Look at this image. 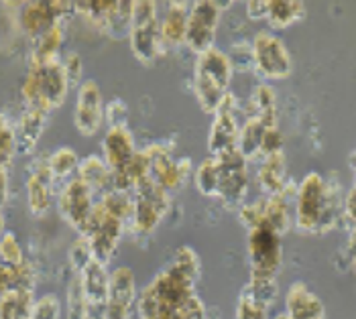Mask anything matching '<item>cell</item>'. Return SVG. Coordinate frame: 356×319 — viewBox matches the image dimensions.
<instances>
[{"mask_svg":"<svg viewBox=\"0 0 356 319\" xmlns=\"http://www.w3.org/2000/svg\"><path fill=\"white\" fill-rule=\"evenodd\" d=\"M202 263L192 246L175 248L171 261L147 283L137 299L138 319H208L195 291Z\"/></svg>","mask_w":356,"mask_h":319,"instance_id":"6da1fadb","label":"cell"},{"mask_svg":"<svg viewBox=\"0 0 356 319\" xmlns=\"http://www.w3.org/2000/svg\"><path fill=\"white\" fill-rule=\"evenodd\" d=\"M293 202V226L305 236L328 234L342 220L344 199L338 183H332L322 173H307L298 183Z\"/></svg>","mask_w":356,"mask_h":319,"instance_id":"7a4b0ae2","label":"cell"},{"mask_svg":"<svg viewBox=\"0 0 356 319\" xmlns=\"http://www.w3.org/2000/svg\"><path fill=\"white\" fill-rule=\"evenodd\" d=\"M232 63L218 47L195 55L193 63V96L206 114H214L222 100L230 94Z\"/></svg>","mask_w":356,"mask_h":319,"instance_id":"3957f363","label":"cell"},{"mask_svg":"<svg viewBox=\"0 0 356 319\" xmlns=\"http://www.w3.org/2000/svg\"><path fill=\"white\" fill-rule=\"evenodd\" d=\"M70 88L72 85L59 61L29 63L27 74L21 83V98L27 108L51 114L65 102Z\"/></svg>","mask_w":356,"mask_h":319,"instance_id":"277c9868","label":"cell"},{"mask_svg":"<svg viewBox=\"0 0 356 319\" xmlns=\"http://www.w3.org/2000/svg\"><path fill=\"white\" fill-rule=\"evenodd\" d=\"M129 45L143 65H153L165 54L159 33V8L155 0H135Z\"/></svg>","mask_w":356,"mask_h":319,"instance_id":"5b68a950","label":"cell"},{"mask_svg":"<svg viewBox=\"0 0 356 319\" xmlns=\"http://www.w3.org/2000/svg\"><path fill=\"white\" fill-rule=\"evenodd\" d=\"M169 208L171 193L147 179L133 191V218L129 222V230L137 240L151 238L169 213Z\"/></svg>","mask_w":356,"mask_h":319,"instance_id":"8992f818","label":"cell"},{"mask_svg":"<svg viewBox=\"0 0 356 319\" xmlns=\"http://www.w3.org/2000/svg\"><path fill=\"white\" fill-rule=\"evenodd\" d=\"M149 161V181L167 193L179 191L193 175L190 157H175L165 142H151L143 149Z\"/></svg>","mask_w":356,"mask_h":319,"instance_id":"52a82bcc","label":"cell"},{"mask_svg":"<svg viewBox=\"0 0 356 319\" xmlns=\"http://www.w3.org/2000/svg\"><path fill=\"white\" fill-rule=\"evenodd\" d=\"M135 2L127 0H86L74 2V10L83 19L110 37H129L131 21H133Z\"/></svg>","mask_w":356,"mask_h":319,"instance_id":"ba28073f","label":"cell"},{"mask_svg":"<svg viewBox=\"0 0 356 319\" xmlns=\"http://www.w3.org/2000/svg\"><path fill=\"white\" fill-rule=\"evenodd\" d=\"M254 72L265 80H287L293 74V59L273 31H259L250 43Z\"/></svg>","mask_w":356,"mask_h":319,"instance_id":"9c48e42d","label":"cell"},{"mask_svg":"<svg viewBox=\"0 0 356 319\" xmlns=\"http://www.w3.org/2000/svg\"><path fill=\"white\" fill-rule=\"evenodd\" d=\"M72 13H76L74 2H59V0L23 2L21 8L17 10V25H19V31L33 43L35 39H39L43 33H47L55 25H65V19Z\"/></svg>","mask_w":356,"mask_h":319,"instance_id":"30bf717a","label":"cell"},{"mask_svg":"<svg viewBox=\"0 0 356 319\" xmlns=\"http://www.w3.org/2000/svg\"><path fill=\"white\" fill-rule=\"evenodd\" d=\"M124 232H127V222H122L120 218L106 212L100 204H96L83 234V238L90 242L94 261L108 266Z\"/></svg>","mask_w":356,"mask_h":319,"instance_id":"8fae6325","label":"cell"},{"mask_svg":"<svg viewBox=\"0 0 356 319\" xmlns=\"http://www.w3.org/2000/svg\"><path fill=\"white\" fill-rule=\"evenodd\" d=\"M247 256L250 275L277 277L283 263V244L281 236L269 226L261 224L247 234Z\"/></svg>","mask_w":356,"mask_h":319,"instance_id":"7c38bea8","label":"cell"},{"mask_svg":"<svg viewBox=\"0 0 356 319\" xmlns=\"http://www.w3.org/2000/svg\"><path fill=\"white\" fill-rule=\"evenodd\" d=\"M222 17V6L216 0H195L188 13V33L186 45L195 55L206 54L216 47V31Z\"/></svg>","mask_w":356,"mask_h":319,"instance_id":"4fadbf2b","label":"cell"},{"mask_svg":"<svg viewBox=\"0 0 356 319\" xmlns=\"http://www.w3.org/2000/svg\"><path fill=\"white\" fill-rule=\"evenodd\" d=\"M218 163V195L228 210H238L245 204V195L248 189L247 159L236 151L224 153L214 157Z\"/></svg>","mask_w":356,"mask_h":319,"instance_id":"5bb4252c","label":"cell"},{"mask_svg":"<svg viewBox=\"0 0 356 319\" xmlns=\"http://www.w3.org/2000/svg\"><path fill=\"white\" fill-rule=\"evenodd\" d=\"M96 204H98L96 195L80 177H72L70 181H65V186L61 187L57 195V210L61 213V218L80 236L86 234V228L90 224Z\"/></svg>","mask_w":356,"mask_h":319,"instance_id":"9a60e30c","label":"cell"},{"mask_svg":"<svg viewBox=\"0 0 356 319\" xmlns=\"http://www.w3.org/2000/svg\"><path fill=\"white\" fill-rule=\"evenodd\" d=\"M212 116H214V120L208 131L210 157H218L224 153L236 151L241 124H238V100L234 98L232 92L222 100V104Z\"/></svg>","mask_w":356,"mask_h":319,"instance_id":"2e32d148","label":"cell"},{"mask_svg":"<svg viewBox=\"0 0 356 319\" xmlns=\"http://www.w3.org/2000/svg\"><path fill=\"white\" fill-rule=\"evenodd\" d=\"M106 120V102L96 80H83L76 92L74 124L82 136H96Z\"/></svg>","mask_w":356,"mask_h":319,"instance_id":"e0dca14e","label":"cell"},{"mask_svg":"<svg viewBox=\"0 0 356 319\" xmlns=\"http://www.w3.org/2000/svg\"><path fill=\"white\" fill-rule=\"evenodd\" d=\"M137 277L131 266H116L110 270L108 301L104 307V319H131L137 307Z\"/></svg>","mask_w":356,"mask_h":319,"instance_id":"ac0fdd59","label":"cell"},{"mask_svg":"<svg viewBox=\"0 0 356 319\" xmlns=\"http://www.w3.org/2000/svg\"><path fill=\"white\" fill-rule=\"evenodd\" d=\"M47 157L49 155H37L29 165L25 191H27V208L33 218H43L51 208L55 179L49 171Z\"/></svg>","mask_w":356,"mask_h":319,"instance_id":"d6986e66","label":"cell"},{"mask_svg":"<svg viewBox=\"0 0 356 319\" xmlns=\"http://www.w3.org/2000/svg\"><path fill=\"white\" fill-rule=\"evenodd\" d=\"M100 151H102L100 157L108 165L112 173L122 169L138 151L133 131L129 126H108L102 136Z\"/></svg>","mask_w":356,"mask_h":319,"instance_id":"ffe728a7","label":"cell"},{"mask_svg":"<svg viewBox=\"0 0 356 319\" xmlns=\"http://www.w3.org/2000/svg\"><path fill=\"white\" fill-rule=\"evenodd\" d=\"M285 313L289 319H326V307L303 281H298L285 293Z\"/></svg>","mask_w":356,"mask_h":319,"instance_id":"44dd1931","label":"cell"},{"mask_svg":"<svg viewBox=\"0 0 356 319\" xmlns=\"http://www.w3.org/2000/svg\"><path fill=\"white\" fill-rule=\"evenodd\" d=\"M188 13H190L188 2H169L167 4L163 17H159V33H161L163 51L186 45Z\"/></svg>","mask_w":356,"mask_h":319,"instance_id":"7402d4cb","label":"cell"},{"mask_svg":"<svg viewBox=\"0 0 356 319\" xmlns=\"http://www.w3.org/2000/svg\"><path fill=\"white\" fill-rule=\"evenodd\" d=\"M47 112L25 108L15 124V136H17V151L19 155H33L41 136L47 129Z\"/></svg>","mask_w":356,"mask_h":319,"instance_id":"603a6c76","label":"cell"},{"mask_svg":"<svg viewBox=\"0 0 356 319\" xmlns=\"http://www.w3.org/2000/svg\"><path fill=\"white\" fill-rule=\"evenodd\" d=\"M298 189V187H296ZM296 189L285 193L263 197V224L269 226L279 236L287 234L293 226V208L291 202L296 197Z\"/></svg>","mask_w":356,"mask_h":319,"instance_id":"cb8c5ba5","label":"cell"},{"mask_svg":"<svg viewBox=\"0 0 356 319\" xmlns=\"http://www.w3.org/2000/svg\"><path fill=\"white\" fill-rule=\"evenodd\" d=\"M257 179H259V186L263 187V191L267 195L285 193V191L298 187L287 175V163H285V155L283 153L263 157L261 167L257 171Z\"/></svg>","mask_w":356,"mask_h":319,"instance_id":"d4e9b609","label":"cell"},{"mask_svg":"<svg viewBox=\"0 0 356 319\" xmlns=\"http://www.w3.org/2000/svg\"><path fill=\"white\" fill-rule=\"evenodd\" d=\"M76 177H80L86 186L92 189V193L96 195V199H100L102 195H106L108 191L114 189V181H112V171L104 163L100 155H88L80 161L78 173Z\"/></svg>","mask_w":356,"mask_h":319,"instance_id":"484cf974","label":"cell"},{"mask_svg":"<svg viewBox=\"0 0 356 319\" xmlns=\"http://www.w3.org/2000/svg\"><path fill=\"white\" fill-rule=\"evenodd\" d=\"M247 118H259L267 126H277V94L267 83H259L248 96Z\"/></svg>","mask_w":356,"mask_h":319,"instance_id":"4316f807","label":"cell"},{"mask_svg":"<svg viewBox=\"0 0 356 319\" xmlns=\"http://www.w3.org/2000/svg\"><path fill=\"white\" fill-rule=\"evenodd\" d=\"M147 179H149V161H147L145 151H137L135 157L129 161L122 169L112 173L114 189L127 191V193H133Z\"/></svg>","mask_w":356,"mask_h":319,"instance_id":"83f0119b","label":"cell"},{"mask_svg":"<svg viewBox=\"0 0 356 319\" xmlns=\"http://www.w3.org/2000/svg\"><path fill=\"white\" fill-rule=\"evenodd\" d=\"M63 37H65V25H55L47 33H43L39 39L31 43V59L29 63H49L61 59L63 49Z\"/></svg>","mask_w":356,"mask_h":319,"instance_id":"f1b7e54d","label":"cell"},{"mask_svg":"<svg viewBox=\"0 0 356 319\" xmlns=\"http://www.w3.org/2000/svg\"><path fill=\"white\" fill-rule=\"evenodd\" d=\"M305 17L302 0H267V23L275 31L291 27Z\"/></svg>","mask_w":356,"mask_h":319,"instance_id":"f546056e","label":"cell"},{"mask_svg":"<svg viewBox=\"0 0 356 319\" xmlns=\"http://www.w3.org/2000/svg\"><path fill=\"white\" fill-rule=\"evenodd\" d=\"M269 126L265 122H261L259 118H247L245 124H241V133H238V153L245 159H257L261 157V145H263V136Z\"/></svg>","mask_w":356,"mask_h":319,"instance_id":"4dcf8cb0","label":"cell"},{"mask_svg":"<svg viewBox=\"0 0 356 319\" xmlns=\"http://www.w3.org/2000/svg\"><path fill=\"white\" fill-rule=\"evenodd\" d=\"M49 161V171L54 175L55 181H70L72 177H76L78 167H80V157L76 153V149L72 147H59L47 157Z\"/></svg>","mask_w":356,"mask_h":319,"instance_id":"1f68e13d","label":"cell"},{"mask_svg":"<svg viewBox=\"0 0 356 319\" xmlns=\"http://www.w3.org/2000/svg\"><path fill=\"white\" fill-rule=\"evenodd\" d=\"M35 291H8L0 297V319H29Z\"/></svg>","mask_w":356,"mask_h":319,"instance_id":"d6a6232c","label":"cell"},{"mask_svg":"<svg viewBox=\"0 0 356 319\" xmlns=\"http://www.w3.org/2000/svg\"><path fill=\"white\" fill-rule=\"evenodd\" d=\"M193 183L195 189L206 197L218 195V163L214 157L204 159L193 169Z\"/></svg>","mask_w":356,"mask_h":319,"instance_id":"836d02e7","label":"cell"},{"mask_svg":"<svg viewBox=\"0 0 356 319\" xmlns=\"http://www.w3.org/2000/svg\"><path fill=\"white\" fill-rule=\"evenodd\" d=\"M269 309L265 303L257 301L248 291H241L238 301H236V309H234V318L236 319H271L269 318Z\"/></svg>","mask_w":356,"mask_h":319,"instance_id":"e575fe53","label":"cell"},{"mask_svg":"<svg viewBox=\"0 0 356 319\" xmlns=\"http://www.w3.org/2000/svg\"><path fill=\"white\" fill-rule=\"evenodd\" d=\"M65 311H67V319H86L88 316V301L83 295L82 283L80 279L74 275V281L67 287V295H65Z\"/></svg>","mask_w":356,"mask_h":319,"instance_id":"d590c367","label":"cell"},{"mask_svg":"<svg viewBox=\"0 0 356 319\" xmlns=\"http://www.w3.org/2000/svg\"><path fill=\"white\" fill-rule=\"evenodd\" d=\"M61 299L55 293H45L33 301L29 319H61Z\"/></svg>","mask_w":356,"mask_h":319,"instance_id":"8d00e7d4","label":"cell"},{"mask_svg":"<svg viewBox=\"0 0 356 319\" xmlns=\"http://www.w3.org/2000/svg\"><path fill=\"white\" fill-rule=\"evenodd\" d=\"M94 261V254H92V248H90V242L83 238V236H78V238L72 242L70 250H67V263L72 266L74 275H82L83 268L90 265Z\"/></svg>","mask_w":356,"mask_h":319,"instance_id":"74e56055","label":"cell"},{"mask_svg":"<svg viewBox=\"0 0 356 319\" xmlns=\"http://www.w3.org/2000/svg\"><path fill=\"white\" fill-rule=\"evenodd\" d=\"M0 259L2 263L8 266H19L25 263V254L21 248L19 238L13 232H4L0 236Z\"/></svg>","mask_w":356,"mask_h":319,"instance_id":"f35d334b","label":"cell"},{"mask_svg":"<svg viewBox=\"0 0 356 319\" xmlns=\"http://www.w3.org/2000/svg\"><path fill=\"white\" fill-rule=\"evenodd\" d=\"M63 72H65V78L70 81V85H80L82 83V76H83V59L82 55L76 54V51H67V54L61 55L59 59Z\"/></svg>","mask_w":356,"mask_h":319,"instance_id":"ab89813d","label":"cell"},{"mask_svg":"<svg viewBox=\"0 0 356 319\" xmlns=\"http://www.w3.org/2000/svg\"><path fill=\"white\" fill-rule=\"evenodd\" d=\"M19 155L17 151V136H15V126H8L0 133V169L8 171L15 157Z\"/></svg>","mask_w":356,"mask_h":319,"instance_id":"60d3db41","label":"cell"},{"mask_svg":"<svg viewBox=\"0 0 356 319\" xmlns=\"http://www.w3.org/2000/svg\"><path fill=\"white\" fill-rule=\"evenodd\" d=\"M226 55H228V59L232 63V69H238V72L254 69V63H252V47H250V43H247V41L234 43Z\"/></svg>","mask_w":356,"mask_h":319,"instance_id":"b9f144b4","label":"cell"},{"mask_svg":"<svg viewBox=\"0 0 356 319\" xmlns=\"http://www.w3.org/2000/svg\"><path fill=\"white\" fill-rule=\"evenodd\" d=\"M350 169H353V175H355V181H353V187L350 191L346 193L344 202H342V222L350 228L356 226V151L350 155Z\"/></svg>","mask_w":356,"mask_h":319,"instance_id":"7bdbcfd3","label":"cell"},{"mask_svg":"<svg viewBox=\"0 0 356 319\" xmlns=\"http://www.w3.org/2000/svg\"><path fill=\"white\" fill-rule=\"evenodd\" d=\"M236 212H238V222L247 228L248 232L263 224V199H257L252 204H243Z\"/></svg>","mask_w":356,"mask_h":319,"instance_id":"ee69618b","label":"cell"},{"mask_svg":"<svg viewBox=\"0 0 356 319\" xmlns=\"http://www.w3.org/2000/svg\"><path fill=\"white\" fill-rule=\"evenodd\" d=\"M283 153V133L279 131V126H269L263 136V145H261V157H269Z\"/></svg>","mask_w":356,"mask_h":319,"instance_id":"f6af8a7d","label":"cell"},{"mask_svg":"<svg viewBox=\"0 0 356 319\" xmlns=\"http://www.w3.org/2000/svg\"><path fill=\"white\" fill-rule=\"evenodd\" d=\"M106 120L108 126H129V108L122 100H112L106 104Z\"/></svg>","mask_w":356,"mask_h":319,"instance_id":"bcb514c9","label":"cell"},{"mask_svg":"<svg viewBox=\"0 0 356 319\" xmlns=\"http://www.w3.org/2000/svg\"><path fill=\"white\" fill-rule=\"evenodd\" d=\"M248 21H261L267 19V0H248L245 4Z\"/></svg>","mask_w":356,"mask_h":319,"instance_id":"7dc6e473","label":"cell"},{"mask_svg":"<svg viewBox=\"0 0 356 319\" xmlns=\"http://www.w3.org/2000/svg\"><path fill=\"white\" fill-rule=\"evenodd\" d=\"M8 291H13V266L4 265L0 259V297Z\"/></svg>","mask_w":356,"mask_h":319,"instance_id":"c3c4849f","label":"cell"},{"mask_svg":"<svg viewBox=\"0 0 356 319\" xmlns=\"http://www.w3.org/2000/svg\"><path fill=\"white\" fill-rule=\"evenodd\" d=\"M10 197V183H8V171L0 169V212L8 204Z\"/></svg>","mask_w":356,"mask_h":319,"instance_id":"681fc988","label":"cell"},{"mask_svg":"<svg viewBox=\"0 0 356 319\" xmlns=\"http://www.w3.org/2000/svg\"><path fill=\"white\" fill-rule=\"evenodd\" d=\"M346 256H348L350 265L356 268V226L350 228V236H348V244H346Z\"/></svg>","mask_w":356,"mask_h":319,"instance_id":"f907efd6","label":"cell"},{"mask_svg":"<svg viewBox=\"0 0 356 319\" xmlns=\"http://www.w3.org/2000/svg\"><path fill=\"white\" fill-rule=\"evenodd\" d=\"M8 126H13V124H10V120L6 118V114H2V112H0V133H2L4 129H8Z\"/></svg>","mask_w":356,"mask_h":319,"instance_id":"816d5d0a","label":"cell"},{"mask_svg":"<svg viewBox=\"0 0 356 319\" xmlns=\"http://www.w3.org/2000/svg\"><path fill=\"white\" fill-rule=\"evenodd\" d=\"M4 232H6V230H4V215L0 212V236H2Z\"/></svg>","mask_w":356,"mask_h":319,"instance_id":"f5cc1de1","label":"cell"},{"mask_svg":"<svg viewBox=\"0 0 356 319\" xmlns=\"http://www.w3.org/2000/svg\"><path fill=\"white\" fill-rule=\"evenodd\" d=\"M273 319H289V316H287V313H279V316H275Z\"/></svg>","mask_w":356,"mask_h":319,"instance_id":"db71d44e","label":"cell"}]
</instances>
